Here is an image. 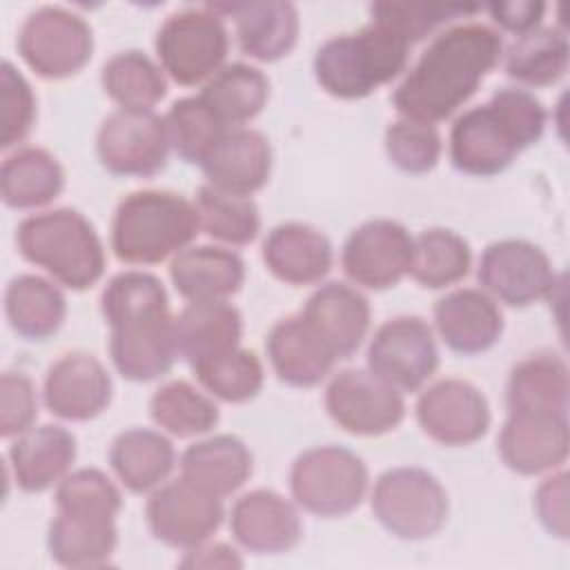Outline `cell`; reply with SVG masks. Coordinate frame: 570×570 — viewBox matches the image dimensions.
<instances>
[{"instance_id":"cell-1","label":"cell","mask_w":570,"mask_h":570,"mask_svg":"<svg viewBox=\"0 0 570 570\" xmlns=\"http://www.w3.org/2000/svg\"><path fill=\"white\" fill-rule=\"evenodd\" d=\"M503 40L481 22L441 31L392 94L396 111L416 122L434 125L452 116L499 62Z\"/></svg>"},{"instance_id":"cell-2","label":"cell","mask_w":570,"mask_h":570,"mask_svg":"<svg viewBox=\"0 0 570 570\" xmlns=\"http://www.w3.org/2000/svg\"><path fill=\"white\" fill-rule=\"evenodd\" d=\"M109 325V354L129 381H154L167 374L178 356L174 316L163 283L147 272L116 274L100 296Z\"/></svg>"},{"instance_id":"cell-3","label":"cell","mask_w":570,"mask_h":570,"mask_svg":"<svg viewBox=\"0 0 570 570\" xmlns=\"http://www.w3.org/2000/svg\"><path fill=\"white\" fill-rule=\"evenodd\" d=\"M546 129L543 105L525 89L503 87L463 111L450 129L452 165L470 176L501 174Z\"/></svg>"},{"instance_id":"cell-4","label":"cell","mask_w":570,"mask_h":570,"mask_svg":"<svg viewBox=\"0 0 570 570\" xmlns=\"http://www.w3.org/2000/svg\"><path fill=\"white\" fill-rule=\"evenodd\" d=\"M410 47L392 27L372 20L356 33L325 40L314 56V76L334 98H365L405 69Z\"/></svg>"},{"instance_id":"cell-5","label":"cell","mask_w":570,"mask_h":570,"mask_svg":"<svg viewBox=\"0 0 570 570\" xmlns=\"http://www.w3.org/2000/svg\"><path fill=\"white\" fill-rule=\"evenodd\" d=\"M196 205L187 198L145 189L120 200L111 223V249L122 263L154 265L180 254L198 234Z\"/></svg>"},{"instance_id":"cell-6","label":"cell","mask_w":570,"mask_h":570,"mask_svg":"<svg viewBox=\"0 0 570 570\" xmlns=\"http://www.w3.org/2000/svg\"><path fill=\"white\" fill-rule=\"evenodd\" d=\"M16 243L29 263L69 289H87L105 272V249L94 225L71 207L27 216Z\"/></svg>"},{"instance_id":"cell-7","label":"cell","mask_w":570,"mask_h":570,"mask_svg":"<svg viewBox=\"0 0 570 570\" xmlns=\"http://www.w3.org/2000/svg\"><path fill=\"white\" fill-rule=\"evenodd\" d=\"M289 485L296 503L316 517L352 512L367 490L363 459L341 445L309 448L292 465Z\"/></svg>"},{"instance_id":"cell-8","label":"cell","mask_w":570,"mask_h":570,"mask_svg":"<svg viewBox=\"0 0 570 570\" xmlns=\"http://www.w3.org/2000/svg\"><path fill=\"white\" fill-rule=\"evenodd\" d=\"M227 51V29L209 4L171 13L156 33V53L163 71L185 87L209 80L220 71Z\"/></svg>"},{"instance_id":"cell-9","label":"cell","mask_w":570,"mask_h":570,"mask_svg":"<svg viewBox=\"0 0 570 570\" xmlns=\"http://www.w3.org/2000/svg\"><path fill=\"white\" fill-rule=\"evenodd\" d=\"M372 512L399 539L434 537L448 519V494L439 479L423 468H392L372 492Z\"/></svg>"},{"instance_id":"cell-10","label":"cell","mask_w":570,"mask_h":570,"mask_svg":"<svg viewBox=\"0 0 570 570\" xmlns=\"http://www.w3.org/2000/svg\"><path fill=\"white\" fill-rule=\"evenodd\" d=\"M18 53L47 80L78 73L91 58V27L65 7H40L27 16L18 31Z\"/></svg>"},{"instance_id":"cell-11","label":"cell","mask_w":570,"mask_h":570,"mask_svg":"<svg viewBox=\"0 0 570 570\" xmlns=\"http://www.w3.org/2000/svg\"><path fill=\"white\" fill-rule=\"evenodd\" d=\"M169 131L154 109H118L100 125L96 149L102 167L116 176L147 178L167 165Z\"/></svg>"},{"instance_id":"cell-12","label":"cell","mask_w":570,"mask_h":570,"mask_svg":"<svg viewBox=\"0 0 570 570\" xmlns=\"http://www.w3.org/2000/svg\"><path fill=\"white\" fill-rule=\"evenodd\" d=\"M439 367L432 327L419 316H394L372 336L367 370L399 392H416Z\"/></svg>"},{"instance_id":"cell-13","label":"cell","mask_w":570,"mask_h":570,"mask_svg":"<svg viewBox=\"0 0 570 570\" xmlns=\"http://www.w3.org/2000/svg\"><path fill=\"white\" fill-rule=\"evenodd\" d=\"M325 410L345 432L379 436L394 430L405 414L401 392L370 370L347 367L325 390Z\"/></svg>"},{"instance_id":"cell-14","label":"cell","mask_w":570,"mask_h":570,"mask_svg":"<svg viewBox=\"0 0 570 570\" xmlns=\"http://www.w3.org/2000/svg\"><path fill=\"white\" fill-rule=\"evenodd\" d=\"M145 514L147 525L158 541L171 548L191 550L218 530L223 521V503L220 497L180 476L149 497Z\"/></svg>"},{"instance_id":"cell-15","label":"cell","mask_w":570,"mask_h":570,"mask_svg":"<svg viewBox=\"0 0 570 570\" xmlns=\"http://www.w3.org/2000/svg\"><path fill=\"white\" fill-rule=\"evenodd\" d=\"M476 276L492 296L514 307H525L548 296L557 285L546 252L521 238L488 245L481 254Z\"/></svg>"},{"instance_id":"cell-16","label":"cell","mask_w":570,"mask_h":570,"mask_svg":"<svg viewBox=\"0 0 570 570\" xmlns=\"http://www.w3.org/2000/svg\"><path fill=\"white\" fill-rule=\"evenodd\" d=\"M414 238L410 232L390 218L367 220L356 227L341 254L345 274L367 289H385L410 274Z\"/></svg>"},{"instance_id":"cell-17","label":"cell","mask_w":570,"mask_h":570,"mask_svg":"<svg viewBox=\"0 0 570 570\" xmlns=\"http://www.w3.org/2000/svg\"><path fill=\"white\" fill-rule=\"evenodd\" d=\"M416 421L436 443L468 445L488 432L490 407L472 383L441 379L419 396Z\"/></svg>"},{"instance_id":"cell-18","label":"cell","mask_w":570,"mask_h":570,"mask_svg":"<svg viewBox=\"0 0 570 570\" xmlns=\"http://www.w3.org/2000/svg\"><path fill=\"white\" fill-rule=\"evenodd\" d=\"M45 405L65 421H89L111 399V379L105 365L85 352L60 356L45 376Z\"/></svg>"},{"instance_id":"cell-19","label":"cell","mask_w":570,"mask_h":570,"mask_svg":"<svg viewBox=\"0 0 570 570\" xmlns=\"http://www.w3.org/2000/svg\"><path fill=\"white\" fill-rule=\"evenodd\" d=\"M229 528L234 539L256 554L287 552L303 534L296 508L272 490L243 494L232 508Z\"/></svg>"},{"instance_id":"cell-20","label":"cell","mask_w":570,"mask_h":570,"mask_svg":"<svg viewBox=\"0 0 570 570\" xmlns=\"http://www.w3.org/2000/svg\"><path fill=\"white\" fill-rule=\"evenodd\" d=\"M301 316L338 361L352 356L363 343L370 327V303L358 289L332 281L307 298Z\"/></svg>"},{"instance_id":"cell-21","label":"cell","mask_w":570,"mask_h":570,"mask_svg":"<svg viewBox=\"0 0 570 570\" xmlns=\"http://www.w3.org/2000/svg\"><path fill=\"white\" fill-rule=\"evenodd\" d=\"M434 323L443 343L463 356L488 352L503 332V314L483 289L463 287L434 305Z\"/></svg>"},{"instance_id":"cell-22","label":"cell","mask_w":570,"mask_h":570,"mask_svg":"<svg viewBox=\"0 0 570 570\" xmlns=\"http://www.w3.org/2000/svg\"><path fill=\"white\" fill-rule=\"evenodd\" d=\"M218 16H232L236 38L249 58L274 62L292 51L298 38V11L285 0H252L232 4H209Z\"/></svg>"},{"instance_id":"cell-23","label":"cell","mask_w":570,"mask_h":570,"mask_svg":"<svg viewBox=\"0 0 570 570\" xmlns=\"http://www.w3.org/2000/svg\"><path fill=\"white\" fill-rule=\"evenodd\" d=\"M568 445V416L510 414L499 434V454L519 474H539L561 465Z\"/></svg>"},{"instance_id":"cell-24","label":"cell","mask_w":570,"mask_h":570,"mask_svg":"<svg viewBox=\"0 0 570 570\" xmlns=\"http://www.w3.org/2000/svg\"><path fill=\"white\" fill-rule=\"evenodd\" d=\"M200 167L209 185L236 196H252L269 178L272 149L261 131L234 127L220 136Z\"/></svg>"},{"instance_id":"cell-25","label":"cell","mask_w":570,"mask_h":570,"mask_svg":"<svg viewBox=\"0 0 570 570\" xmlns=\"http://www.w3.org/2000/svg\"><path fill=\"white\" fill-rule=\"evenodd\" d=\"M265 350L278 379L294 387H312L321 383L336 363L330 347L301 314L281 318L269 330Z\"/></svg>"},{"instance_id":"cell-26","label":"cell","mask_w":570,"mask_h":570,"mask_svg":"<svg viewBox=\"0 0 570 570\" xmlns=\"http://www.w3.org/2000/svg\"><path fill=\"white\" fill-rule=\"evenodd\" d=\"M243 316L227 301H189L174 316L176 352L189 365L238 347Z\"/></svg>"},{"instance_id":"cell-27","label":"cell","mask_w":570,"mask_h":570,"mask_svg":"<svg viewBox=\"0 0 570 570\" xmlns=\"http://www.w3.org/2000/svg\"><path fill=\"white\" fill-rule=\"evenodd\" d=\"M76 461V439L62 425H40L20 434L9 448L16 483L24 492H42L67 476Z\"/></svg>"},{"instance_id":"cell-28","label":"cell","mask_w":570,"mask_h":570,"mask_svg":"<svg viewBox=\"0 0 570 570\" xmlns=\"http://www.w3.org/2000/svg\"><path fill=\"white\" fill-rule=\"evenodd\" d=\"M263 261L269 272L289 285H312L332 267V245L314 227L283 223L263 243Z\"/></svg>"},{"instance_id":"cell-29","label":"cell","mask_w":570,"mask_h":570,"mask_svg":"<svg viewBox=\"0 0 570 570\" xmlns=\"http://www.w3.org/2000/svg\"><path fill=\"white\" fill-rule=\"evenodd\" d=\"M568 367L557 354H532L519 361L508 379L510 414L568 416Z\"/></svg>"},{"instance_id":"cell-30","label":"cell","mask_w":570,"mask_h":570,"mask_svg":"<svg viewBox=\"0 0 570 570\" xmlns=\"http://www.w3.org/2000/svg\"><path fill=\"white\" fill-rule=\"evenodd\" d=\"M171 283L187 301H225L245 281V265L238 254L225 247L183 249L169 267Z\"/></svg>"},{"instance_id":"cell-31","label":"cell","mask_w":570,"mask_h":570,"mask_svg":"<svg viewBox=\"0 0 570 570\" xmlns=\"http://www.w3.org/2000/svg\"><path fill=\"white\" fill-rule=\"evenodd\" d=\"M180 474L189 483L227 497L252 474V452L232 434H216L191 443L180 456Z\"/></svg>"},{"instance_id":"cell-32","label":"cell","mask_w":570,"mask_h":570,"mask_svg":"<svg viewBox=\"0 0 570 570\" xmlns=\"http://www.w3.org/2000/svg\"><path fill=\"white\" fill-rule=\"evenodd\" d=\"M49 554L67 568H98L118 546L116 519L58 512L47 532Z\"/></svg>"},{"instance_id":"cell-33","label":"cell","mask_w":570,"mask_h":570,"mask_svg":"<svg viewBox=\"0 0 570 570\" xmlns=\"http://www.w3.org/2000/svg\"><path fill=\"white\" fill-rule=\"evenodd\" d=\"M4 312L16 334L29 341H45L60 330L67 301L51 281L36 274H20L7 285Z\"/></svg>"},{"instance_id":"cell-34","label":"cell","mask_w":570,"mask_h":570,"mask_svg":"<svg viewBox=\"0 0 570 570\" xmlns=\"http://www.w3.org/2000/svg\"><path fill=\"white\" fill-rule=\"evenodd\" d=\"M65 187L60 163L40 147H22L4 158L0 196L13 209H33L51 203Z\"/></svg>"},{"instance_id":"cell-35","label":"cell","mask_w":570,"mask_h":570,"mask_svg":"<svg viewBox=\"0 0 570 570\" xmlns=\"http://www.w3.org/2000/svg\"><path fill=\"white\" fill-rule=\"evenodd\" d=\"M109 463L125 488L131 492H147L171 472L176 452L171 441L160 432L131 428L114 439Z\"/></svg>"},{"instance_id":"cell-36","label":"cell","mask_w":570,"mask_h":570,"mask_svg":"<svg viewBox=\"0 0 570 570\" xmlns=\"http://www.w3.org/2000/svg\"><path fill=\"white\" fill-rule=\"evenodd\" d=\"M269 96L265 73L245 62H232L216 71L203 87L200 100L229 129L256 118Z\"/></svg>"},{"instance_id":"cell-37","label":"cell","mask_w":570,"mask_h":570,"mask_svg":"<svg viewBox=\"0 0 570 570\" xmlns=\"http://www.w3.org/2000/svg\"><path fill=\"white\" fill-rule=\"evenodd\" d=\"M568 69V38L561 29L537 27L521 33L505 51V71L521 85L546 87Z\"/></svg>"},{"instance_id":"cell-38","label":"cell","mask_w":570,"mask_h":570,"mask_svg":"<svg viewBox=\"0 0 570 570\" xmlns=\"http://www.w3.org/2000/svg\"><path fill=\"white\" fill-rule=\"evenodd\" d=\"M100 82L120 109H151L167 94V80L160 67L136 49L111 56L102 67Z\"/></svg>"},{"instance_id":"cell-39","label":"cell","mask_w":570,"mask_h":570,"mask_svg":"<svg viewBox=\"0 0 570 570\" xmlns=\"http://www.w3.org/2000/svg\"><path fill=\"white\" fill-rule=\"evenodd\" d=\"M156 425L174 436L189 439L216 428L218 405L187 381H169L158 387L149 401Z\"/></svg>"},{"instance_id":"cell-40","label":"cell","mask_w":570,"mask_h":570,"mask_svg":"<svg viewBox=\"0 0 570 570\" xmlns=\"http://www.w3.org/2000/svg\"><path fill=\"white\" fill-rule=\"evenodd\" d=\"M470 245L452 229L432 227L414 238L412 278L430 289H441L461 281L470 269Z\"/></svg>"},{"instance_id":"cell-41","label":"cell","mask_w":570,"mask_h":570,"mask_svg":"<svg viewBox=\"0 0 570 570\" xmlns=\"http://www.w3.org/2000/svg\"><path fill=\"white\" fill-rule=\"evenodd\" d=\"M200 229L229 245H247L258 236L261 216L249 196H236L214 185H203L196 194Z\"/></svg>"},{"instance_id":"cell-42","label":"cell","mask_w":570,"mask_h":570,"mask_svg":"<svg viewBox=\"0 0 570 570\" xmlns=\"http://www.w3.org/2000/svg\"><path fill=\"white\" fill-rule=\"evenodd\" d=\"M200 385L216 399L243 403L254 399L263 387V365L249 350L234 347L218 356L191 365Z\"/></svg>"},{"instance_id":"cell-43","label":"cell","mask_w":570,"mask_h":570,"mask_svg":"<svg viewBox=\"0 0 570 570\" xmlns=\"http://www.w3.org/2000/svg\"><path fill=\"white\" fill-rule=\"evenodd\" d=\"M165 122L174 151L194 165H203L207 154L227 131V127L214 116L200 96L176 100L169 107Z\"/></svg>"},{"instance_id":"cell-44","label":"cell","mask_w":570,"mask_h":570,"mask_svg":"<svg viewBox=\"0 0 570 570\" xmlns=\"http://www.w3.org/2000/svg\"><path fill=\"white\" fill-rule=\"evenodd\" d=\"M56 508L58 512L116 519L122 508V499L107 474L96 468H82L58 483Z\"/></svg>"},{"instance_id":"cell-45","label":"cell","mask_w":570,"mask_h":570,"mask_svg":"<svg viewBox=\"0 0 570 570\" xmlns=\"http://www.w3.org/2000/svg\"><path fill=\"white\" fill-rule=\"evenodd\" d=\"M479 7L472 4H428V2H374L370 7L372 20H379L401 33L410 45L425 38L436 27L470 16Z\"/></svg>"},{"instance_id":"cell-46","label":"cell","mask_w":570,"mask_h":570,"mask_svg":"<svg viewBox=\"0 0 570 570\" xmlns=\"http://www.w3.org/2000/svg\"><path fill=\"white\" fill-rule=\"evenodd\" d=\"M385 151L401 171L425 174L439 163L441 136L434 125L401 118L385 131Z\"/></svg>"},{"instance_id":"cell-47","label":"cell","mask_w":570,"mask_h":570,"mask_svg":"<svg viewBox=\"0 0 570 570\" xmlns=\"http://www.w3.org/2000/svg\"><path fill=\"white\" fill-rule=\"evenodd\" d=\"M2 134L0 147L9 149L27 138L36 120V96L27 78L9 62H2Z\"/></svg>"},{"instance_id":"cell-48","label":"cell","mask_w":570,"mask_h":570,"mask_svg":"<svg viewBox=\"0 0 570 570\" xmlns=\"http://www.w3.org/2000/svg\"><path fill=\"white\" fill-rule=\"evenodd\" d=\"M38 416L33 381L22 372H4L0 379V434L20 436L31 430Z\"/></svg>"},{"instance_id":"cell-49","label":"cell","mask_w":570,"mask_h":570,"mask_svg":"<svg viewBox=\"0 0 570 570\" xmlns=\"http://www.w3.org/2000/svg\"><path fill=\"white\" fill-rule=\"evenodd\" d=\"M534 510L550 534L568 539V472H557L537 488Z\"/></svg>"},{"instance_id":"cell-50","label":"cell","mask_w":570,"mask_h":570,"mask_svg":"<svg viewBox=\"0 0 570 570\" xmlns=\"http://www.w3.org/2000/svg\"><path fill=\"white\" fill-rule=\"evenodd\" d=\"M488 11L497 24L514 33H528L539 27L546 4L543 2H494Z\"/></svg>"},{"instance_id":"cell-51","label":"cell","mask_w":570,"mask_h":570,"mask_svg":"<svg viewBox=\"0 0 570 570\" xmlns=\"http://www.w3.org/2000/svg\"><path fill=\"white\" fill-rule=\"evenodd\" d=\"M180 566L183 568H240L243 561L236 554V550L225 543H209V546L200 543L187 552Z\"/></svg>"}]
</instances>
